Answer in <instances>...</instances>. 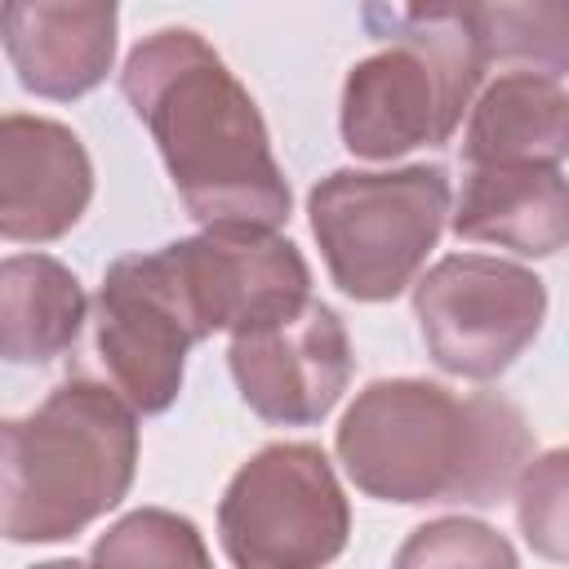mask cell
Returning a JSON list of instances; mask_svg holds the SVG:
<instances>
[{
	"instance_id": "1",
	"label": "cell",
	"mask_w": 569,
	"mask_h": 569,
	"mask_svg": "<svg viewBox=\"0 0 569 569\" xmlns=\"http://www.w3.org/2000/svg\"><path fill=\"white\" fill-rule=\"evenodd\" d=\"M120 93L147 124L182 209L200 227L276 231L289 218L293 196L267 120L200 31L160 27L142 36L120 67Z\"/></svg>"
},
{
	"instance_id": "2",
	"label": "cell",
	"mask_w": 569,
	"mask_h": 569,
	"mask_svg": "<svg viewBox=\"0 0 569 569\" xmlns=\"http://www.w3.org/2000/svg\"><path fill=\"white\" fill-rule=\"evenodd\" d=\"M333 449L347 480L378 502L498 507L533 458V436L498 391L378 378L342 413Z\"/></svg>"
},
{
	"instance_id": "3",
	"label": "cell",
	"mask_w": 569,
	"mask_h": 569,
	"mask_svg": "<svg viewBox=\"0 0 569 569\" xmlns=\"http://www.w3.org/2000/svg\"><path fill=\"white\" fill-rule=\"evenodd\" d=\"M138 471V413L93 378L0 418V538L62 542L116 511Z\"/></svg>"
},
{
	"instance_id": "4",
	"label": "cell",
	"mask_w": 569,
	"mask_h": 569,
	"mask_svg": "<svg viewBox=\"0 0 569 569\" xmlns=\"http://www.w3.org/2000/svg\"><path fill=\"white\" fill-rule=\"evenodd\" d=\"M391 22L378 53L342 80L338 129L356 160H396L413 147H445L489 71L476 4L373 9Z\"/></svg>"
},
{
	"instance_id": "5",
	"label": "cell",
	"mask_w": 569,
	"mask_h": 569,
	"mask_svg": "<svg viewBox=\"0 0 569 569\" xmlns=\"http://www.w3.org/2000/svg\"><path fill=\"white\" fill-rule=\"evenodd\" d=\"M453 187L440 164L333 169L307 196L329 280L356 302L400 298L449 227Z\"/></svg>"
},
{
	"instance_id": "6",
	"label": "cell",
	"mask_w": 569,
	"mask_h": 569,
	"mask_svg": "<svg viewBox=\"0 0 569 569\" xmlns=\"http://www.w3.org/2000/svg\"><path fill=\"white\" fill-rule=\"evenodd\" d=\"M351 538V507L320 445H262L222 489L218 542L231 569H329Z\"/></svg>"
},
{
	"instance_id": "7",
	"label": "cell",
	"mask_w": 569,
	"mask_h": 569,
	"mask_svg": "<svg viewBox=\"0 0 569 569\" xmlns=\"http://www.w3.org/2000/svg\"><path fill=\"white\" fill-rule=\"evenodd\" d=\"M413 320L436 369L493 382L542 333L547 284L493 253H449L413 280Z\"/></svg>"
},
{
	"instance_id": "8",
	"label": "cell",
	"mask_w": 569,
	"mask_h": 569,
	"mask_svg": "<svg viewBox=\"0 0 569 569\" xmlns=\"http://www.w3.org/2000/svg\"><path fill=\"white\" fill-rule=\"evenodd\" d=\"M93 338L111 391L133 413H164L178 400L187 351L204 342V333L173 280L164 244L107 267L93 298Z\"/></svg>"
},
{
	"instance_id": "9",
	"label": "cell",
	"mask_w": 569,
	"mask_h": 569,
	"mask_svg": "<svg viewBox=\"0 0 569 569\" xmlns=\"http://www.w3.org/2000/svg\"><path fill=\"white\" fill-rule=\"evenodd\" d=\"M164 258L204 338L258 329L311 298L302 249L262 227H204L169 240Z\"/></svg>"
},
{
	"instance_id": "10",
	"label": "cell",
	"mask_w": 569,
	"mask_h": 569,
	"mask_svg": "<svg viewBox=\"0 0 569 569\" xmlns=\"http://www.w3.org/2000/svg\"><path fill=\"white\" fill-rule=\"evenodd\" d=\"M227 365L240 400L262 422L311 427L342 400L356 356L338 311L307 298L280 320L231 333Z\"/></svg>"
},
{
	"instance_id": "11",
	"label": "cell",
	"mask_w": 569,
	"mask_h": 569,
	"mask_svg": "<svg viewBox=\"0 0 569 569\" xmlns=\"http://www.w3.org/2000/svg\"><path fill=\"white\" fill-rule=\"evenodd\" d=\"M93 200V160L80 133L49 116H0V240H62Z\"/></svg>"
},
{
	"instance_id": "12",
	"label": "cell",
	"mask_w": 569,
	"mask_h": 569,
	"mask_svg": "<svg viewBox=\"0 0 569 569\" xmlns=\"http://www.w3.org/2000/svg\"><path fill=\"white\" fill-rule=\"evenodd\" d=\"M120 9L111 0H9L0 4V44L18 84L49 102L98 89L116 62Z\"/></svg>"
},
{
	"instance_id": "13",
	"label": "cell",
	"mask_w": 569,
	"mask_h": 569,
	"mask_svg": "<svg viewBox=\"0 0 569 569\" xmlns=\"http://www.w3.org/2000/svg\"><path fill=\"white\" fill-rule=\"evenodd\" d=\"M458 240L498 244L520 258H551L569 240V191L560 164H480L467 169L449 204Z\"/></svg>"
},
{
	"instance_id": "14",
	"label": "cell",
	"mask_w": 569,
	"mask_h": 569,
	"mask_svg": "<svg viewBox=\"0 0 569 569\" xmlns=\"http://www.w3.org/2000/svg\"><path fill=\"white\" fill-rule=\"evenodd\" d=\"M569 151V93L556 76L516 67L489 80L462 124V160L480 164H560Z\"/></svg>"
},
{
	"instance_id": "15",
	"label": "cell",
	"mask_w": 569,
	"mask_h": 569,
	"mask_svg": "<svg viewBox=\"0 0 569 569\" xmlns=\"http://www.w3.org/2000/svg\"><path fill=\"white\" fill-rule=\"evenodd\" d=\"M89 298L76 271L49 253L0 258V360L49 365L76 347Z\"/></svg>"
},
{
	"instance_id": "16",
	"label": "cell",
	"mask_w": 569,
	"mask_h": 569,
	"mask_svg": "<svg viewBox=\"0 0 569 569\" xmlns=\"http://www.w3.org/2000/svg\"><path fill=\"white\" fill-rule=\"evenodd\" d=\"M89 569H213V560L196 520L169 507H138L93 542Z\"/></svg>"
},
{
	"instance_id": "17",
	"label": "cell",
	"mask_w": 569,
	"mask_h": 569,
	"mask_svg": "<svg viewBox=\"0 0 569 569\" xmlns=\"http://www.w3.org/2000/svg\"><path fill=\"white\" fill-rule=\"evenodd\" d=\"M480 44L493 62H529V71L565 76V9L560 4H476Z\"/></svg>"
},
{
	"instance_id": "18",
	"label": "cell",
	"mask_w": 569,
	"mask_h": 569,
	"mask_svg": "<svg viewBox=\"0 0 569 569\" xmlns=\"http://www.w3.org/2000/svg\"><path fill=\"white\" fill-rule=\"evenodd\" d=\"M391 569H520V560L493 525L471 516H440L400 542Z\"/></svg>"
},
{
	"instance_id": "19",
	"label": "cell",
	"mask_w": 569,
	"mask_h": 569,
	"mask_svg": "<svg viewBox=\"0 0 569 569\" xmlns=\"http://www.w3.org/2000/svg\"><path fill=\"white\" fill-rule=\"evenodd\" d=\"M565 449H547L542 458H529L520 480H516V520L525 542L547 556V560H565Z\"/></svg>"
},
{
	"instance_id": "20",
	"label": "cell",
	"mask_w": 569,
	"mask_h": 569,
	"mask_svg": "<svg viewBox=\"0 0 569 569\" xmlns=\"http://www.w3.org/2000/svg\"><path fill=\"white\" fill-rule=\"evenodd\" d=\"M31 569H89L84 560H71V556H62V560H44V565H31Z\"/></svg>"
}]
</instances>
